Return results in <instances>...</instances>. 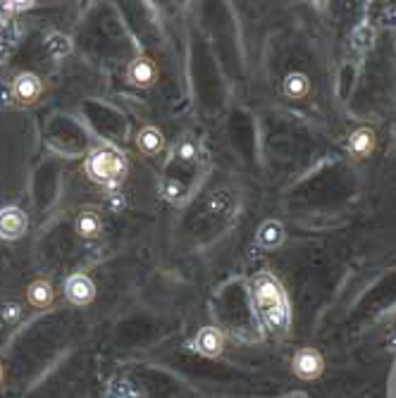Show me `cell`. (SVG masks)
<instances>
[{"label":"cell","mask_w":396,"mask_h":398,"mask_svg":"<svg viewBox=\"0 0 396 398\" xmlns=\"http://www.w3.org/2000/svg\"><path fill=\"white\" fill-rule=\"evenodd\" d=\"M251 289H253L255 310H258L263 325L277 334L287 332L289 305H287V298H284L280 282H277L273 275H268V272H260V275L253 277Z\"/></svg>","instance_id":"6da1fadb"},{"label":"cell","mask_w":396,"mask_h":398,"mask_svg":"<svg viewBox=\"0 0 396 398\" xmlns=\"http://www.w3.org/2000/svg\"><path fill=\"white\" fill-rule=\"evenodd\" d=\"M127 158L115 148H98L93 150L86 160V174L91 177L96 184L103 186H117L122 184L127 177Z\"/></svg>","instance_id":"7a4b0ae2"},{"label":"cell","mask_w":396,"mask_h":398,"mask_svg":"<svg viewBox=\"0 0 396 398\" xmlns=\"http://www.w3.org/2000/svg\"><path fill=\"white\" fill-rule=\"evenodd\" d=\"M291 367H294V374L296 377H301V379L310 382V379H318V377L323 374L325 360H323V355L315 351V348H301V351L294 355V362H291Z\"/></svg>","instance_id":"3957f363"},{"label":"cell","mask_w":396,"mask_h":398,"mask_svg":"<svg viewBox=\"0 0 396 398\" xmlns=\"http://www.w3.org/2000/svg\"><path fill=\"white\" fill-rule=\"evenodd\" d=\"M41 91H44L41 79L31 72L17 74L15 83H12V98H15L17 106H34L41 98Z\"/></svg>","instance_id":"277c9868"},{"label":"cell","mask_w":396,"mask_h":398,"mask_svg":"<svg viewBox=\"0 0 396 398\" xmlns=\"http://www.w3.org/2000/svg\"><path fill=\"white\" fill-rule=\"evenodd\" d=\"M26 227H29V220L19 208H3L0 210V239L15 241L26 234Z\"/></svg>","instance_id":"5b68a950"},{"label":"cell","mask_w":396,"mask_h":398,"mask_svg":"<svg viewBox=\"0 0 396 398\" xmlns=\"http://www.w3.org/2000/svg\"><path fill=\"white\" fill-rule=\"evenodd\" d=\"M65 296L74 305H88L96 296V286L91 282V277L84 275V272H76V275H72L65 284Z\"/></svg>","instance_id":"8992f818"},{"label":"cell","mask_w":396,"mask_h":398,"mask_svg":"<svg viewBox=\"0 0 396 398\" xmlns=\"http://www.w3.org/2000/svg\"><path fill=\"white\" fill-rule=\"evenodd\" d=\"M196 351L205 358H218L225 351V334L218 327H203L196 337Z\"/></svg>","instance_id":"52a82bcc"},{"label":"cell","mask_w":396,"mask_h":398,"mask_svg":"<svg viewBox=\"0 0 396 398\" xmlns=\"http://www.w3.org/2000/svg\"><path fill=\"white\" fill-rule=\"evenodd\" d=\"M156 79H158V67H156V62H153L151 58L141 55V58H136L134 62H131V67H129V81L134 83V86H138V88H151L153 83H156Z\"/></svg>","instance_id":"ba28073f"},{"label":"cell","mask_w":396,"mask_h":398,"mask_svg":"<svg viewBox=\"0 0 396 398\" xmlns=\"http://www.w3.org/2000/svg\"><path fill=\"white\" fill-rule=\"evenodd\" d=\"M375 143H377V138H375L372 129H358L349 138V150L356 158H367L375 150Z\"/></svg>","instance_id":"9c48e42d"},{"label":"cell","mask_w":396,"mask_h":398,"mask_svg":"<svg viewBox=\"0 0 396 398\" xmlns=\"http://www.w3.org/2000/svg\"><path fill=\"white\" fill-rule=\"evenodd\" d=\"M26 298H29V303L34 308H48L55 298V291L46 279H36V282H31L29 289H26Z\"/></svg>","instance_id":"30bf717a"},{"label":"cell","mask_w":396,"mask_h":398,"mask_svg":"<svg viewBox=\"0 0 396 398\" xmlns=\"http://www.w3.org/2000/svg\"><path fill=\"white\" fill-rule=\"evenodd\" d=\"M136 143H138V150L146 153V155H158L165 148V136L156 127H146L138 131Z\"/></svg>","instance_id":"8fae6325"},{"label":"cell","mask_w":396,"mask_h":398,"mask_svg":"<svg viewBox=\"0 0 396 398\" xmlns=\"http://www.w3.org/2000/svg\"><path fill=\"white\" fill-rule=\"evenodd\" d=\"M103 232V222L101 218L96 213L91 210H86V213H81L79 215V220H76V234L81 236V239H98Z\"/></svg>","instance_id":"7c38bea8"},{"label":"cell","mask_w":396,"mask_h":398,"mask_svg":"<svg viewBox=\"0 0 396 398\" xmlns=\"http://www.w3.org/2000/svg\"><path fill=\"white\" fill-rule=\"evenodd\" d=\"M284 93H287L289 98H294V101H301V98H305L310 93L308 76L301 74V72L289 74L287 79H284Z\"/></svg>","instance_id":"4fadbf2b"},{"label":"cell","mask_w":396,"mask_h":398,"mask_svg":"<svg viewBox=\"0 0 396 398\" xmlns=\"http://www.w3.org/2000/svg\"><path fill=\"white\" fill-rule=\"evenodd\" d=\"M258 241H260L263 248H277V246H280V243L284 241V227L280 225V222L268 220L265 225L260 227Z\"/></svg>","instance_id":"5bb4252c"},{"label":"cell","mask_w":396,"mask_h":398,"mask_svg":"<svg viewBox=\"0 0 396 398\" xmlns=\"http://www.w3.org/2000/svg\"><path fill=\"white\" fill-rule=\"evenodd\" d=\"M48 48H51V53L55 55V58H62V55L69 53V48L72 46H69V39H65V36H53Z\"/></svg>","instance_id":"9a60e30c"},{"label":"cell","mask_w":396,"mask_h":398,"mask_svg":"<svg viewBox=\"0 0 396 398\" xmlns=\"http://www.w3.org/2000/svg\"><path fill=\"white\" fill-rule=\"evenodd\" d=\"M179 158H182L184 163H189V160L196 158V146H193V141H184L182 146H179Z\"/></svg>","instance_id":"2e32d148"},{"label":"cell","mask_w":396,"mask_h":398,"mask_svg":"<svg viewBox=\"0 0 396 398\" xmlns=\"http://www.w3.org/2000/svg\"><path fill=\"white\" fill-rule=\"evenodd\" d=\"M17 308H15V305H10V308H8V312H5V320H15L17 317Z\"/></svg>","instance_id":"e0dca14e"},{"label":"cell","mask_w":396,"mask_h":398,"mask_svg":"<svg viewBox=\"0 0 396 398\" xmlns=\"http://www.w3.org/2000/svg\"><path fill=\"white\" fill-rule=\"evenodd\" d=\"M3 377H5V372H3V365H0V384H3Z\"/></svg>","instance_id":"ac0fdd59"}]
</instances>
